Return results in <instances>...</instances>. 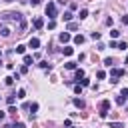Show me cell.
Here are the masks:
<instances>
[{"label":"cell","instance_id":"1","mask_svg":"<svg viewBox=\"0 0 128 128\" xmlns=\"http://www.w3.org/2000/svg\"><path fill=\"white\" fill-rule=\"evenodd\" d=\"M0 20H4V22H22L24 20V16L20 14V12H6V14H2L0 16Z\"/></svg>","mask_w":128,"mask_h":128},{"label":"cell","instance_id":"2","mask_svg":"<svg viewBox=\"0 0 128 128\" xmlns=\"http://www.w3.org/2000/svg\"><path fill=\"white\" fill-rule=\"evenodd\" d=\"M126 74V70H122V68H112L110 70V84H118V78H122Z\"/></svg>","mask_w":128,"mask_h":128},{"label":"cell","instance_id":"3","mask_svg":"<svg viewBox=\"0 0 128 128\" xmlns=\"http://www.w3.org/2000/svg\"><path fill=\"white\" fill-rule=\"evenodd\" d=\"M46 16H48L50 20H54V18L58 16V8H56V2H48V4H46Z\"/></svg>","mask_w":128,"mask_h":128},{"label":"cell","instance_id":"4","mask_svg":"<svg viewBox=\"0 0 128 128\" xmlns=\"http://www.w3.org/2000/svg\"><path fill=\"white\" fill-rule=\"evenodd\" d=\"M32 26H34L36 30H40V28L44 26V18H40V16H36V18L32 20Z\"/></svg>","mask_w":128,"mask_h":128},{"label":"cell","instance_id":"5","mask_svg":"<svg viewBox=\"0 0 128 128\" xmlns=\"http://www.w3.org/2000/svg\"><path fill=\"white\" fill-rule=\"evenodd\" d=\"M12 34V30L8 28V26H0V36H4V38H8Z\"/></svg>","mask_w":128,"mask_h":128},{"label":"cell","instance_id":"6","mask_svg":"<svg viewBox=\"0 0 128 128\" xmlns=\"http://www.w3.org/2000/svg\"><path fill=\"white\" fill-rule=\"evenodd\" d=\"M72 104H74V106H76V108H80V110H82V108H84V106H86V102H84V100H82V98H74V100H72Z\"/></svg>","mask_w":128,"mask_h":128},{"label":"cell","instance_id":"7","mask_svg":"<svg viewBox=\"0 0 128 128\" xmlns=\"http://www.w3.org/2000/svg\"><path fill=\"white\" fill-rule=\"evenodd\" d=\"M58 40L64 44V42H68V40H70V34H68V32H60V34H58Z\"/></svg>","mask_w":128,"mask_h":128},{"label":"cell","instance_id":"8","mask_svg":"<svg viewBox=\"0 0 128 128\" xmlns=\"http://www.w3.org/2000/svg\"><path fill=\"white\" fill-rule=\"evenodd\" d=\"M28 46L36 50V48H40V40H38V38H30V42H28Z\"/></svg>","mask_w":128,"mask_h":128},{"label":"cell","instance_id":"9","mask_svg":"<svg viewBox=\"0 0 128 128\" xmlns=\"http://www.w3.org/2000/svg\"><path fill=\"white\" fill-rule=\"evenodd\" d=\"M62 54H64V56H72V54H74V48H72V46H64V48H62Z\"/></svg>","mask_w":128,"mask_h":128},{"label":"cell","instance_id":"10","mask_svg":"<svg viewBox=\"0 0 128 128\" xmlns=\"http://www.w3.org/2000/svg\"><path fill=\"white\" fill-rule=\"evenodd\" d=\"M116 104H118V106H124V104H126V96L118 94V96H116Z\"/></svg>","mask_w":128,"mask_h":128},{"label":"cell","instance_id":"11","mask_svg":"<svg viewBox=\"0 0 128 128\" xmlns=\"http://www.w3.org/2000/svg\"><path fill=\"white\" fill-rule=\"evenodd\" d=\"M100 110H106V112H108V110H110V100H102V102H100Z\"/></svg>","mask_w":128,"mask_h":128},{"label":"cell","instance_id":"12","mask_svg":"<svg viewBox=\"0 0 128 128\" xmlns=\"http://www.w3.org/2000/svg\"><path fill=\"white\" fill-rule=\"evenodd\" d=\"M36 112H38V102H32V104H30V118H32Z\"/></svg>","mask_w":128,"mask_h":128},{"label":"cell","instance_id":"13","mask_svg":"<svg viewBox=\"0 0 128 128\" xmlns=\"http://www.w3.org/2000/svg\"><path fill=\"white\" fill-rule=\"evenodd\" d=\"M62 18H64V22H72V18H74V14H72V12L68 10V12H64V16H62Z\"/></svg>","mask_w":128,"mask_h":128},{"label":"cell","instance_id":"14","mask_svg":"<svg viewBox=\"0 0 128 128\" xmlns=\"http://www.w3.org/2000/svg\"><path fill=\"white\" fill-rule=\"evenodd\" d=\"M66 30H68V32H72V30H78V24H76V22H68V24H66Z\"/></svg>","mask_w":128,"mask_h":128},{"label":"cell","instance_id":"15","mask_svg":"<svg viewBox=\"0 0 128 128\" xmlns=\"http://www.w3.org/2000/svg\"><path fill=\"white\" fill-rule=\"evenodd\" d=\"M24 30H26V20H22L18 24V34H24Z\"/></svg>","mask_w":128,"mask_h":128},{"label":"cell","instance_id":"16","mask_svg":"<svg viewBox=\"0 0 128 128\" xmlns=\"http://www.w3.org/2000/svg\"><path fill=\"white\" fill-rule=\"evenodd\" d=\"M64 68H66V70H74V68H76V62H72V60H68V62L64 64Z\"/></svg>","mask_w":128,"mask_h":128},{"label":"cell","instance_id":"17","mask_svg":"<svg viewBox=\"0 0 128 128\" xmlns=\"http://www.w3.org/2000/svg\"><path fill=\"white\" fill-rule=\"evenodd\" d=\"M16 52H18V54H24V52H26V46H24V44H18V46H16Z\"/></svg>","mask_w":128,"mask_h":128},{"label":"cell","instance_id":"18","mask_svg":"<svg viewBox=\"0 0 128 128\" xmlns=\"http://www.w3.org/2000/svg\"><path fill=\"white\" fill-rule=\"evenodd\" d=\"M38 66H40V68H44V70H52V66H50V64H48L46 60H44V62H40Z\"/></svg>","mask_w":128,"mask_h":128},{"label":"cell","instance_id":"19","mask_svg":"<svg viewBox=\"0 0 128 128\" xmlns=\"http://www.w3.org/2000/svg\"><path fill=\"white\" fill-rule=\"evenodd\" d=\"M96 78H98V80H104V78H106V72H104V70H98V72H96Z\"/></svg>","mask_w":128,"mask_h":128},{"label":"cell","instance_id":"20","mask_svg":"<svg viewBox=\"0 0 128 128\" xmlns=\"http://www.w3.org/2000/svg\"><path fill=\"white\" fill-rule=\"evenodd\" d=\"M110 128H124V122H110Z\"/></svg>","mask_w":128,"mask_h":128},{"label":"cell","instance_id":"21","mask_svg":"<svg viewBox=\"0 0 128 128\" xmlns=\"http://www.w3.org/2000/svg\"><path fill=\"white\" fill-rule=\"evenodd\" d=\"M74 42H76V44H82V42H84V36H82V34L74 36Z\"/></svg>","mask_w":128,"mask_h":128},{"label":"cell","instance_id":"22","mask_svg":"<svg viewBox=\"0 0 128 128\" xmlns=\"http://www.w3.org/2000/svg\"><path fill=\"white\" fill-rule=\"evenodd\" d=\"M126 48H128V44H126L124 40H120V42H118V50H126Z\"/></svg>","mask_w":128,"mask_h":128},{"label":"cell","instance_id":"23","mask_svg":"<svg viewBox=\"0 0 128 128\" xmlns=\"http://www.w3.org/2000/svg\"><path fill=\"white\" fill-rule=\"evenodd\" d=\"M24 64H26V66H30V64H32V56H30V54H26V56H24Z\"/></svg>","mask_w":128,"mask_h":128},{"label":"cell","instance_id":"24","mask_svg":"<svg viewBox=\"0 0 128 128\" xmlns=\"http://www.w3.org/2000/svg\"><path fill=\"white\" fill-rule=\"evenodd\" d=\"M6 104L8 106H14V94L12 96H6Z\"/></svg>","mask_w":128,"mask_h":128},{"label":"cell","instance_id":"25","mask_svg":"<svg viewBox=\"0 0 128 128\" xmlns=\"http://www.w3.org/2000/svg\"><path fill=\"white\" fill-rule=\"evenodd\" d=\"M86 16H88V10H86V8H82V10H80V20H84Z\"/></svg>","mask_w":128,"mask_h":128},{"label":"cell","instance_id":"26","mask_svg":"<svg viewBox=\"0 0 128 128\" xmlns=\"http://www.w3.org/2000/svg\"><path fill=\"white\" fill-rule=\"evenodd\" d=\"M118 36H120V32H118V30H112V32H110V38H112V40H116Z\"/></svg>","mask_w":128,"mask_h":128},{"label":"cell","instance_id":"27","mask_svg":"<svg viewBox=\"0 0 128 128\" xmlns=\"http://www.w3.org/2000/svg\"><path fill=\"white\" fill-rule=\"evenodd\" d=\"M82 78H84V72L78 68V70H76V80H82Z\"/></svg>","mask_w":128,"mask_h":128},{"label":"cell","instance_id":"28","mask_svg":"<svg viewBox=\"0 0 128 128\" xmlns=\"http://www.w3.org/2000/svg\"><path fill=\"white\" fill-rule=\"evenodd\" d=\"M4 82H6L8 86H12V84H14V76H8V78H4Z\"/></svg>","mask_w":128,"mask_h":128},{"label":"cell","instance_id":"29","mask_svg":"<svg viewBox=\"0 0 128 128\" xmlns=\"http://www.w3.org/2000/svg\"><path fill=\"white\" fill-rule=\"evenodd\" d=\"M74 92L76 94H82V84H74Z\"/></svg>","mask_w":128,"mask_h":128},{"label":"cell","instance_id":"30","mask_svg":"<svg viewBox=\"0 0 128 128\" xmlns=\"http://www.w3.org/2000/svg\"><path fill=\"white\" fill-rule=\"evenodd\" d=\"M90 38H92V40H100V32H92Z\"/></svg>","mask_w":128,"mask_h":128},{"label":"cell","instance_id":"31","mask_svg":"<svg viewBox=\"0 0 128 128\" xmlns=\"http://www.w3.org/2000/svg\"><path fill=\"white\" fill-rule=\"evenodd\" d=\"M12 126H14V128H26V124H24V122H14Z\"/></svg>","mask_w":128,"mask_h":128},{"label":"cell","instance_id":"32","mask_svg":"<svg viewBox=\"0 0 128 128\" xmlns=\"http://www.w3.org/2000/svg\"><path fill=\"white\" fill-rule=\"evenodd\" d=\"M54 28H56V22L50 20V22H48V30H54Z\"/></svg>","mask_w":128,"mask_h":128},{"label":"cell","instance_id":"33","mask_svg":"<svg viewBox=\"0 0 128 128\" xmlns=\"http://www.w3.org/2000/svg\"><path fill=\"white\" fill-rule=\"evenodd\" d=\"M104 64H106V66H112L114 60H112V58H104Z\"/></svg>","mask_w":128,"mask_h":128},{"label":"cell","instance_id":"34","mask_svg":"<svg viewBox=\"0 0 128 128\" xmlns=\"http://www.w3.org/2000/svg\"><path fill=\"white\" fill-rule=\"evenodd\" d=\"M80 84H82V86H90V80H88V78H82Z\"/></svg>","mask_w":128,"mask_h":128},{"label":"cell","instance_id":"35","mask_svg":"<svg viewBox=\"0 0 128 128\" xmlns=\"http://www.w3.org/2000/svg\"><path fill=\"white\" fill-rule=\"evenodd\" d=\"M24 96H26V90H22V88H20V90H18V96H16V98H24Z\"/></svg>","mask_w":128,"mask_h":128},{"label":"cell","instance_id":"36","mask_svg":"<svg viewBox=\"0 0 128 128\" xmlns=\"http://www.w3.org/2000/svg\"><path fill=\"white\" fill-rule=\"evenodd\" d=\"M110 48H118V42L116 40H110Z\"/></svg>","mask_w":128,"mask_h":128},{"label":"cell","instance_id":"37","mask_svg":"<svg viewBox=\"0 0 128 128\" xmlns=\"http://www.w3.org/2000/svg\"><path fill=\"white\" fill-rule=\"evenodd\" d=\"M100 118H108V112L106 110H100Z\"/></svg>","mask_w":128,"mask_h":128},{"label":"cell","instance_id":"38","mask_svg":"<svg viewBox=\"0 0 128 128\" xmlns=\"http://www.w3.org/2000/svg\"><path fill=\"white\" fill-rule=\"evenodd\" d=\"M120 94H122V96H126V98H128V88H122V90H120Z\"/></svg>","mask_w":128,"mask_h":128},{"label":"cell","instance_id":"39","mask_svg":"<svg viewBox=\"0 0 128 128\" xmlns=\"http://www.w3.org/2000/svg\"><path fill=\"white\" fill-rule=\"evenodd\" d=\"M40 2H42V0H30V4H32V6H38Z\"/></svg>","mask_w":128,"mask_h":128},{"label":"cell","instance_id":"40","mask_svg":"<svg viewBox=\"0 0 128 128\" xmlns=\"http://www.w3.org/2000/svg\"><path fill=\"white\" fill-rule=\"evenodd\" d=\"M122 22H124V24L128 26V14H126V16H122Z\"/></svg>","mask_w":128,"mask_h":128},{"label":"cell","instance_id":"41","mask_svg":"<svg viewBox=\"0 0 128 128\" xmlns=\"http://www.w3.org/2000/svg\"><path fill=\"white\" fill-rule=\"evenodd\" d=\"M56 4H60V6H64V4H66V0H56Z\"/></svg>","mask_w":128,"mask_h":128},{"label":"cell","instance_id":"42","mask_svg":"<svg viewBox=\"0 0 128 128\" xmlns=\"http://www.w3.org/2000/svg\"><path fill=\"white\" fill-rule=\"evenodd\" d=\"M4 118H6V112H2V110H0V120H4Z\"/></svg>","mask_w":128,"mask_h":128},{"label":"cell","instance_id":"43","mask_svg":"<svg viewBox=\"0 0 128 128\" xmlns=\"http://www.w3.org/2000/svg\"><path fill=\"white\" fill-rule=\"evenodd\" d=\"M4 128H14V126L12 124H4Z\"/></svg>","mask_w":128,"mask_h":128},{"label":"cell","instance_id":"44","mask_svg":"<svg viewBox=\"0 0 128 128\" xmlns=\"http://www.w3.org/2000/svg\"><path fill=\"white\" fill-rule=\"evenodd\" d=\"M4 2H14V0H4Z\"/></svg>","mask_w":128,"mask_h":128},{"label":"cell","instance_id":"45","mask_svg":"<svg viewBox=\"0 0 128 128\" xmlns=\"http://www.w3.org/2000/svg\"><path fill=\"white\" fill-rule=\"evenodd\" d=\"M126 64H128V56H126Z\"/></svg>","mask_w":128,"mask_h":128},{"label":"cell","instance_id":"46","mask_svg":"<svg viewBox=\"0 0 128 128\" xmlns=\"http://www.w3.org/2000/svg\"><path fill=\"white\" fill-rule=\"evenodd\" d=\"M0 56H2V52H0Z\"/></svg>","mask_w":128,"mask_h":128}]
</instances>
